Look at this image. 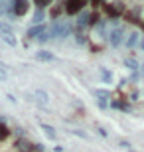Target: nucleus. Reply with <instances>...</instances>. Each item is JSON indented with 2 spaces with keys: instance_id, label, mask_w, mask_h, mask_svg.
I'll return each instance as SVG.
<instances>
[{
  "instance_id": "34",
  "label": "nucleus",
  "mask_w": 144,
  "mask_h": 152,
  "mask_svg": "<svg viewBox=\"0 0 144 152\" xmlns=\"http://www.w3.org/2000/svg\"><path fill=\"white\" fill-rule=\"evenodd\" d=\"M138 73L144 77V63H140V65H138Z\"/></svg>"
},
{
  "instance_id": "2",
  "label": "nucleus",
  "mask_w": 144,
  "mask_h": 152,
  "mask_svg": "<svg viewBox=\"0 0 144 152\" xmlns=\"http://www.w3.org/2000/svg\"><path fill=\"white\" fill-rule=\"evenodd\" d=\"M103 8H105L107 16H109V20H118V16L122 14V10H124V6L121 4V2H109V4H103Z\"/></svg>"
},
{
  "instance_id": "7",
  "label": "nucleus",
  "mask_w": 144,
  "mask_h": 152,
  "mask_svg": "<svg viewBox=\"0 0 144 152\" xmlns=\"http://www.w3.org/2000/svg\"><path fill=\"white\" fill-rule=\"evenodd\" d=\"M34 57L38 59V61H45V63H50V61H56L57 57L51 53V51H48V50H39V51H36L34 53Z\"/></svg>"
},
{
  "instance_id": "19",
  "label": "nucleus",
  "mask_w": 144,
  "mask_h": 152,
  "mask_svg": "<svg viewBox=\"0 0 144 152\" xmlns=\"http://www.w3.org/2000/svg\"><path fill=\"white\" fill-rule=\"evenodd\" d=\"M99 73H101V77H103V81H105V83H111V81H113V73L109 71V69L101 67V69H99Z\"/></svg>"
},
{
  "instance_id": "17",
  "label": "nucleus",
  "mask_w": 144,
  "mask_h": 152,
  "mask_svg": "<svg viewBox=\"0 0 144 152\" xmlns=\"http://www.w3.org/2000/svg\"><path fill=\"white\" fill-rule=\"evenodd\" d=\"M99 22H101V14H99L97 10L91 12V14H89V26H91V28H95Z\"/></svg>"
},
{
  "instance_id": "22",
  "label": "nucleus",
  "mask_w": 144,
  "mask_h": 152,
  "mask_svg": "<svg viewBox=\"0 0 144 152\" xmlns=\"http://www.w3.org/2000/svg\"><path fill=\"white\" fill-rule=\"evenodd\" d=\"M0 34H14V30H12V26H10V24L0 22Z\"/></svg>"
},
{
  "instance_id": "3",
  "label": "nucleus",
  "mask_w": 144,
  "mask_h": 152,
  "mask_svg": "<svg viewBox=\"0 0 144 152\" xmlns=\"http://www.w3.org/2000/svg\"><path fill=\"white\" fill-rule=\"evenodd\" d=\"M28 10H30L28 0H14V2H12V14H14V16L22 18V16L28 14Z\"/></svg>"
},
{
  "instance_id": "5",
  "label": "nucleus",
  "mask_w": 144,
  "mask_h": 152,
  "mask_svg": "<svg viewBox=\"0 0 144 152\" xmlns=\"http://www.w3.org/2000/svg\"><path fill=\"white\" fill-rule=\"evenodd\" d=\"M44 32H48V26H45V24H34L32 28L26 32V38L28 39H38Z\"/></svg>"
},
{
  "instance_id": "20",
  "label": "nucleus",
  "mask_w": 144,
  "mask_h": 152,
  "mask_svg": "<svg viewBox=\"0 0 144 152\" xmlns=\"http://www.w3.org/2000/svg\"><path fill=\"white\" fill-rule=\"evenodd\" d=\"M10 132H12V130L8 129V126H6V124H0V142H4L6 138H8V136H10Z\"/></svg>"
},
{
  "instance_id": "27",
  "label": "nucleus",
  "mask_w": 144,
  "mask_h": 152,
  "mask_svg": "<svg viewBox=\"0 0 144 152\" xmlns=\"http://www.w3.org/2000/svg\"><path fill=\"white\" fill-rule=\"evenodd\" d=\"M89 2H91V6H93V8H99L101 4H105V0H89Z\"/></svg>"
},
{
  "instance_id": "16",
  "label": "nucleus",
  "mask_w": 144,
  "mask_h": 152,
  "mask_svg": "<svg viewBox=\"0 0 144 152\" xmlns=\"http://www.w3.org/2000/svg\"><path fill=\"white\" fill-rule=\"evenodd\" d=\"M44 18H45L44 10H42V8H36V12H34V16H32V22L34 24H42V22H44Z\"/></svg>"
},
{
  "instance_id": "15",
  "label": "nucleus",
  "mask_w": 144,
  "mask_h": 152,
  "mask_svg": "<svg viewBox=\"0 0 144 152\" xmlns=\"http://www.w3.org/2000/svg\"><path fill=\"white\" fill-rule=\"evenodd\" d=\"M61 12H65L63 4H57V6H53V8L50 10V18H51V20H57V18L61 16Z\"/></svg>"
},
{
  "instance_id": "8",
  "label": "nucleus",
  "mask_w": 144,
  "mask_h": 152,
  "mask_svg": "<svg viewBox=\"0 0 144 152\" xmlns=\"http://www.w3.org/2000/svg\"><path fill=\"white\" fill-rule=\"evenodd\" d=\"M87 26H89V12L81 10V12L77 14V28L83 30V28H87Z\"/></svg>"
},
{
  "instance_id": "30",
  "label": "nucleus",
  "mask_w": 144,
  "mask_h": 152,
  "mask_svg": "<svg viewBox=\"0 0 144 152\" xmlns=\"http://www.w3.org/2000/svg\"><path fill=\"white\" fill-rule=\"evenodd\" d=\"M6 99H8V101H10L12 105H16V103H18V99H16L14 95H6Z\"/></svg>"
},
{
  "instance_id": "31",
  "label": "nucleus",
  "mask_w": 144,
  "mask_h": 152,
  "mask_svg": "<svg viewBox=\"0 0 144 152\" xmlns=\"http://www.w3.org/2000/svg\"><path fill=\"white\" fill-rule=\"evenodd\" d=\"M130 79H132V81H138V79H140V73H138V71H132Z\"/></svg>"
},
{
  "instance_id": "21",
  "label": "nucleus",
  "mask_w": 144,
  "mask_h": 152,
  "mask_svg": "<svg viewBox=\"0 0 144 152\" xmlns=\"http://www.w3.org/2000/svg\"><path fill=\"white\" fill-rule=\"evenodd\" d=\"M75 42H77V45H85V44H87V36L79 30L77 34H75Z\"/></svg>"
},
{
  "instance_id": "9",
  "label": "nucleus",
  "mask_w": 144,
  "mask_h": 152,
  "mask_svg": "<svg viewBox=\"0 0 144 152\" xmlns=\"http://www.w3.org/2000/svg\"><path fill=\"white\" fill-rule=\"evenodd\" d=\"M109 105H111L113 109H118V111H122V113H130V105H128V103L118 101V99H113Z\"/></svg>"
},
{
  "instance_id": "13",
  "label": "nucleus",
  "mask_w": 144,
  "mask_h": 152,
  "mask_svg": "<svg viewBox=\"0 0 144 152\" xmlns=\"http://www.w3.org/2000/svg\"><path fill=\"white\" fill-rule=\"evenodd\" d=\"M0 39H2L4 44H8L10 48H16L18 45V39L14 38V34H0Z\"/></svg>"
},
{
  "instance_id": "28",
  "label": "nucleus",
  "mask_w": 144,
  "mask_h": 152,
  "mask_svg": "<svg viewBox=\"0 0 144 152\" xmlns=\"http://www.w3.org/2000/svg\"><path fill=\"white\" fill-rule=\"evenodd\" d=\"M97 132H99V134L103 136V138H107V136H109V132H107V130L103 129V126H97Z\"/></svg>"
},
{
  "instance_id": "24",
  "label": "nucleus",
  "mask_w": 144,
  "mask_h": 152,
  "mask_svg": "<svg viewBox=\"0 0 144 152\" xmlns=\"http://www.w3.org/2000/svg\"><path fill=\"white\" fill-rule=\"evenodd\" d=\"M0 81H8V73H6L4 65H0Z\"/></svg>"
},
{
  "instance_id": "26",
  "label": "nucleus",
  "mask_w": 144,
  "mask_h": 152,
  "mask_svg": "<svg viewBox=\"0 0 144 152\" xmlns=\"http://www.w3.org/2000/svg\"><path fill=\"white\" fill-rule=\"evenodd\" d=\"M71 132H73L75 136H81V138H85V140L89 138V134H87V132H81V130H71Z\"/></svg>"
},
{
  "instance_id": "23",
  "label": "nucleus",
  "mask_w": 144,
  "mask_h": 152,
  "mask_svg": "<svg viewBox=\"0 0 144 152\" xmlns=\"http://www.w3.org/2000/svg\"><path fill=\"white\" fill-rule=\"evenodd\" d=\"M51 2H53V0H34V4L38 6V8H42V10H44L45 6H50Z\"/></svg>"
},
{
  "instance_id": "36",
  "label": "nucleus",
  "mask_w": 144,
  "mask_h": 152,
  "mask_svg": "<svg viewBox=\"0 0 144 152\" xmlns=\"http://www.w3.org/2000/svg\"><path fill=\"white\" fill-rule=\"evenodd\" d=\"M140 50H142V51H144V38H142V39H140Z\"/></svg>"
},
{
  "instance_id": "1",
  "label": "nucleus",
  "mask_w": 144,
  "mask_h": 152,
  "mask_svg": "<svg viewBox=\"0 0 144 152\" xmlns=\"http://www.w3.org/2000/svg\"><path fill=\"white\" fill-rule=\"evenodd\" d=\"M85 6H87V0H65L63 2L65 14H69V16H77Z\"/></svg>"
},
{
  "instance_id": "12",
  "label": "nucleus",
  "mask_w": 144,
  "mask_h": 152,
  "mask_svg": "<svg viewBox=\"0 0 144 152\" xmlns=\"http://www.w3.org/2000/svg\"><path fill=\"white\" fill-rule=\"evenodd\" d=\"M39 129L44 130V134L48 136V138H51V140H56V129H53V126H51V124H45V123H42L39 124Z\"/></svg>"
},
{
  "instance_id": "18",
  "label": "nucleus",
  "mask_w": 144,
  "mask_h": 152,
  "mask_svg": "<svg viewBox=\"0 0 144 152\" xmlns=\"http://www.w3.org/2000/svg\"><path fill=\"white\" fill-rule=\"evenodd\" d=\"M95 97H97V99H103V101H107V99H111V91H107V89H97V91H95Z\"/></svg>"
},
{
  "instance_id": "4",
  "label": "nucleus",
  "mask_w": 144,
  "mask_h": 152,
  "mask_svg": "<svg viewBox=\"0 0 144 152\" xmlns=\"http://www.w3.org/2000/svg\"><path fill=\"white\" fill-rule=\"evenodd\" d=\"M122 38H124L122 28H113L111 32H109V44H111L113 48H118V45L122 44Z\"/></svg>"
},
{
  "instance_id": "37",
  "label": "nucleus",
  "mask_w": 144,
  "mask_h": 152,
  "mask_svg": "<svg viewBox=\"0 0 144 152\" xmlns=\"http://www.w3.org/2000/svg\"><path fill=\"white\" fill-rule=\"evenodd\" d=\"M126 152H134V150H132V148H128V150H126Z\"/></svg>"
},
{
  "instance_id": "32",
  "label": "nucleus",
  "mask_w": 144,
  "mask_h": 152,
  "mask_svg": "<svg viewBox=\"0 0 144 152\" xmlns=\"http://www.w3.org/2000/svg\"><path fill=\"white\" fill-rule=\"evenodd\" d=\"M130 101H138V93H136V91L130 93Z\"/></svg>"
},
{
  "instance_id": "35",
  "label": "nucleus",
  "mask_w": 144,
  "mask_h": 152,
  "mask_svg": "<svg viewBox=\"0 0 144 152\" xmlns=\"http://www.w3.org/2000/svg\"><path fill=\"white\" fill-rule=\"evenodd\" d=\"M53 150H56V152H65V150H63L61 146H53Z\"/></svg>"
},
{
  "instance_id": "40",
  "label": "nucleus",
  "mask_w": 144,
  "mask_h": 152,
  "mask_svg": "<svg viewBox=\"0 0 144 152\" xmlns=\"http://www.w3.org/2000/svg\"><path fill=\"white\" fill-rule=\"evenodd\" d=\"M10 2H14V0H10Z\"/></svg>"
},
{
  "instance_id": "10",
  "label": "nucleus",
  "mask_w": 144,
  "mask_h": 152,
  "mask_svg": "<svg viewBox=\"0 0 144 152\" xmlns=\"http://www.w3.org/2000/svg\"><path fill=\"white\" fill-rule=\"evenodd\" d=\"M124 20L130 24H142L140 22V18H138V10H128L124 12Z\"/></svg>"
},
{
  "instance_id": "29",
  "label": "nucleus",
  "mask_w": 144,
  "mask_h": 152,
  "mask_svg": "<svg viewBox=\"0 0 144 152\" xmlns=\"http://www.w3.org/2000/svg\"><path fill=\"white\" fill-rule=\"evenodd\" d=\"M118 144H121V146L124 148V150H128V148H132V144H130V142H126V140H121Z\"/></svg>"
},
{
  "instance_id": "39",
  "label": "nucleus",
  "mask_w": 144,
  "mask_h": 152,
  "mask_svg": "<svg viewBox=\"0 0 144 152\" xmlns=\"http://www.w3.org/2000/svg\"><path fill=\"white\" fill-rule=\"evenodd\" d=\"M0 2H4V0H0Z\"/></svg>"
},
{
  "instance_id": "33",
  "label": "nucleus",
  "mask_w": 144,
  "mask_h": 152,
  "mask_svg": "<svg viewBox=\"0 0 144 152\" xmlns=\"http://www.w3.org/2000/svg\"><path fill=\"white\" fill-rule=\"evenodd\" d=\"M97 103H99V107H101V109H105V107H107V101H103V99H97Z\"/></svg>"
},
{
  "instance_id": "38",
  "label": "nucleus",
  "mask_w": 144,
  "mask_h": 152,
  "mask_svg": "<svg viewBox=\"0 0 144 152\" xmlns=\"http://www.w3.org/2000/svg\"><path fill=\"white\" fill-rule=\"evenodd\" d=\"M140 26H142V30H144V22H142V24H140Z\"/></svg>"
},
{
  "instance_id": "14",
  "label": "nucleus",
  "mask_w": 144,
  "mask_h": 152,
  "mask_svg": "<svg viewBox=\"0 0 144 152\" xmlns=\"http://www.w3.org/2000/svg\"><path fill=\"white\" fill-rule=\"evenodd\" d=\"M138 65L140 63L136 61L134 57H126V59H124V67H126L128 71H138Z\"/></svg>"
},
{
  "instance_id": "25",
  "label": "nucleus",
  "mask_w": 144,
  "mask_h": 152,
  "mask_svg": "<svg viewBox=\"0 0 144 152\" xmlns=\"http://www.w3.org/2000/svg\"><path fill=\"white\" fill-rule=\"evenodd\" d=\"M48 39H51V38H50V34H48V32H44V34H42V36L38 38V42H39V44H45Z\"/></svg>"
},
{
  "instance_id": "6",
  "label": "nucleus",
  "mask_w": 144,
  "mask_h": 152,
  "mask_svg": "<svg viewBox=\"0 0 144 152\" xmlns=\"http://www.w3.org/2000/svg\"><path fill=\"white\" fill-rule=\"evenodd\" d=\"M14 148H16L18 152H34V142H30L28 138H16V142H14Z\"/></svg>"
},
{
  "instance_id": "11",
  "label": "nucleus",
  "mask_w": 144,
  "mask_h": 152,
  "mask_svg": "<svg viewBox=\"0 0 144 152\" xmlns=\"http://www.w3.org/2000/svg\"><path fill=\"white\" fill-rule=\"evenodd\" d=\"M138 42H140V34L138 32H130V34L126 36V42H124V44H126V48H134Z\"/></svg>"
}]
</instances>
